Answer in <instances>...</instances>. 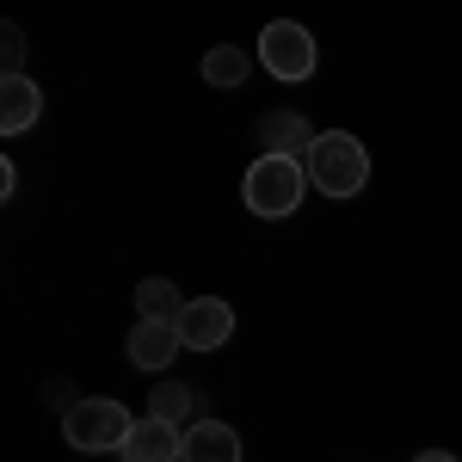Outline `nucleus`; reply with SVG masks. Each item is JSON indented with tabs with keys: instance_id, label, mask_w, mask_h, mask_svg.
Masks as SVG:
<instances>
[{
	"instance_id": "nucleus-1",
	"label": "nucleus",
	"mask_w": 462,
	"mask_h": 462,
	"mask_svg": "<svg viewBox=\"0 0 462 462\" xmlns=\"http://www.w3.org/2000/svg\"><path fill=\"white\" fill-rule=\"evenodd\" d=\"M302 167H309V179L327 198H357L364 179H370V154H364V143L352 130H320L315 148L302 154Z\"/></svg>"
},
{
	"instance_id": "nucleus-3",
	"label": "nucleus",
	"mask_w": 462,
	"mask_h": 462,
	"mask_svg": "<svg viewBox=\"0 0 462 462\" xmlns=\"http://www.w3.org/2000/svg\"><path fill=\"white\" fill-rule=\"evenodd\" d=\"M130 426H136V420H130L117 401H74L69 413H62V438H69L74 450H87V457H99V450H124Z\"/></svg>"
},
{
	"instance_id": "nucleus-12",
	"label": "nucleus",
	"mask_w": 462,
	"mask_h": 462,
	"mask_svg": "<svg viewBox=\"0 0 462 462\" xmlns=\"http://www.w3.org/2000/svg\"><path fill=\"white\" fill-rule=\"evenodd\" d=\"M198 407V389H185V383H161V389L148 394V420H167V426L185 431V413Z\"/></svg>"
},
{
	"instance_id": "nucleus-9",
	"label": "nucleus",
	"mask_w": 462,
	"mask_h": 462,
	"mask_svg": "<svg viewBox=\"0 0 462 462\" xmlns=\"http://www.w3.org/2000/svg\"><path fill=\"white\" fill-rule=\"evenodd\" d=\"M315 136L320 130H309L302 111H265V117H259V143H265V154H290V161H296V154L315 148Z\"/></svg>"
},
{
	"instance_id": "nucleus-8",
	"label": "nucleus",
	"mask_w": 462,
	"mask_h": 462,
	"mask_svg": "<svg viewBox=\"0 0 462 462\" xmlns=\"http://www.w3.org/2000/svg\"><path fill=\"white\" fill-rule=\"evenodd\" d=\"M37 111H43V93H37L32 74H6L0 80V136H19V130H32Z\"/></svg>"
},
{
	"instance_id": "nucleus-6",
	"label": "nucleus",
	"mask_w": 462,
	"mask_h": 462,
	"mask_svg": "<svg viewBox=\"0 0 462 462\" xmlns=\"http://www.w3.org/2000/svg\"><path fill=\"white\" fill-rule=\"evenodd\" d=\"M117 457H124V462H185V431L143 413V420L130 426V438H124Z\"/></svg>"
},
{
	"instance_id": "nucleus-13",
	"label": "nucleus",
	"mask_w": 462,
	"mask_h": 462,
	"mask_svg": "<svg viewBox=\"0 0 462 462\" xmlns=\"http://www.w3.org/2000/svg\"><path fill=\"white\" fill-rule=\"evenodd\" d=\"M247 50H235V43H216L210 56H204V80H210V87H241V80H247Z\"/></svg>"
},
{
	"instance_id": "nucleus-11",
	"label": "nucleus",
	"mask_w": 462,
	"mask_h": 462,
	"mask_svg": "<svg viewBox=\"0 0 462 462\" xmlns=\"http://www.w3.org/2000/svg\"><path fill=\"white\" fill-rule=\"evenodd\" d=\"M185 315V296L173 278H143L136 284V320H179Z\"/></svg>"
},
{
	"instance_id": "nucleus-15",
	"label": "nucleus",
	"mask_w": 462,
	"mask_h": 462,
	"mask_svg": "<svg viewBox=\"0 0 462 462\" xmlns=\"http://www.w3.org/2000/svg\"><path fill=\"white\" fill-rule=\"evenodd\" d=\"M413 462H457L450 450H426V457H413Z\"/></svg>"
},
{
	"instance_id": "nucleus-10",
	"label": "nucleus",
	"mask_w": 462,
	"mask_h": 462,
	"mask_svg": "<svg viewBox=\"0 0 462 462\" xmlns=\"http://www.w3.org/2000/svg\"><path fill=\"white\" fill-rule=\"evenodd\" d=\"M185 462H241V438L222 420H198L185 426Z\"/></svg>"
},
{
	"instance_id": "nucleus-14",
	"label": "nucleus",
	"mask_w": 462,
	"mask_h": 462,
	"mask_svg": "<svg viewBox=\"0 0 462 462\" xmlns=\"http://www.w3.org/2000/svg\"><path fill=\"white\" fill-rule=\"evenodd\" d=\"M0 37H6V50H0V56H6V74H19V69H25V32H19V25H6Z\"/></svg>"
},
{
	"instance_id": "nucleus-7",
	"label": "nucleus",
	"mask_w": 462,
	"mask_h": 462,
	"mask_svg": "<svg viewBox=\"0 0 462 462\" xmlns=\"http://www.w3.org/2000/svg\"><path fill=\"white\" fill-rule=\"evenodd\" d=\"M179 352H185L179 320H136V327H130V364H136V370H167Z\"/></svg>"
},
{
	"instance_id": "nucleus-5",
	"label": "nucleus",
	"mask_w": 462,
	"mask_h": 462,
	"mask_svg": "<svg viewBox=\"0 0 462 462\" xmlns=\"http://www.w3.org/2000/svg\"><path fill=\"white\" fill-rule=\"evenodd\" d=\"M179 339H185V352H216V346H228V339H235V309H228L222 296H191L185 315H179Z\"/></svg>"
},
{
	"instance_id": "nucleus-2",
	"label": "nucleus",
	"mask_w": 462,
	"mask_h": 462,
	"mask_svg": "<svg viewBox=\"0 0 462 462\" xmlns=\"http://www.w3.org/2000/svg\"><path fill=\"white\" fill-rule=\"evenodd\" d=\"M302 185H309V167L302 161H290V154H259L241 179V198H247L253 216H265V222H278L302 204Z\"/></svg>"
},
{
	"instance_id": "nucleus-4",
	"label": "nucleus",
	"mask_w": 462,
	"mask_h": 462,
	"mask_svg": "<svg viewBox=\"0 0 462 462\" xmlns=\"http://www.w3.org/2000/svg\"><path fill=\"white\" fill-rule=\"evenodd\" d=\"M259 62H265V74H278V80H309L315 74V37L302 32L296 19H272L259 32Z\"/></svg>"
}]
</instances>
